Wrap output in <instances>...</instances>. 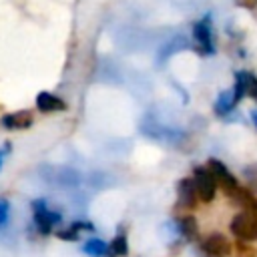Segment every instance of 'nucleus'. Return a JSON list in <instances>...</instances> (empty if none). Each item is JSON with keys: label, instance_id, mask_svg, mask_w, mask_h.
<instances>
[{"label": "nucleus", "instance_id": "nucleus-1", "mask_svg": "<svg viewBox=\"0 0 257 257\" xmlns=\"http://www.w3.org/2000/svg\"><path fill=\"white\" fill-rule=\"evenodd\" d=\"M229 229L237 239L245 243L255 241L257 239V215H253L251 211H241L231 219Z\"/></svg>", "mask_w": 257, "mask_h": 257}, {"label": "nucleus", "instance_id": "nucleus-2", "mask_svg": "<svg viewBox=\"0 0 257 257\" xmlns=\"http://www.w3.org/2000/svg\"><path fill=\"white\" fill-rule=\"evenodd\" d=\"M32 215H34V223H36V229L42 233V235H50L54 225L60 223V213L52 211L44 199H36L32 201Z\"/></svg>", "mask_w": 257, "mask_h": 257}, {"label": "nucleus", "instance_id": "nucleus-3", "mask_svg": "<svg viewBox=\"0 0 257 257\" xmlns=\"http://www.w3.org/2000/svg\"><path fill=\"white\" fill-rule=\"evenodd\" d=\"M193 185H195L199 201H203V203H211L213 201L215 191H217V183H215V179H213V175H211V171L207 167H197L195 169Z\"/></svg>", "mask_w": 257, "mask_h": 257}, {"label": "nucleus", "instance_id": "nucleus-4", "mask_svg": "<svg viewBox=\"0 0 257 257\" xmlns=\"http://www.w3.org/2000/svg\"><path fill=\"white\" fill-rule=\"evenodd\" d=\"M229 253H231V243L221 233H211L199 245V255L201 257H227Z\"/></svg>", "mask_w": 257, "mask_h": 257}, {"label": "nucleus", "instance_id": "nucleus-5", "mask_svg": "<svg viewBox=\"0 0 257 257\" xmlns=\"http://www.w3.org/2000/svg\"><path fill=\"white\" fill-rule=\"evenodd\" d=\"M44 179L56 187H76L80 183V175L68 167H44Z\"/></svg>", "mask_w": 257, "mask_h": 257}, {"label": "nucleus", "instance_id": "nucleus-6", "mask_svg": "<svg viewBox=\"0 0 257 257\" xmlns=\"http://www.w3.org/2000/svg\"><path fill=\"white\" fill-rule=\"evenodd\" d=\"M207 169L211 171V175H213L215 183H217V185H221V189H223L229 197L239 189L237 179L229 173V169H227L221 161H217V159H209V167H207Z\"/></svg>", "mask_w": 257, "mask_h": 257}, {"label": "nucleus", "instance_id": "nucleus-7", "mask_svg": "<svg viewBox=\"0 0 257 257\" xmlns=\"http://www.w3.org/2000/svg\"><path fill=\"white\" fill-rule=\"evenodd\" d=\"M195 38L201 46V50L205 54H213L215 48H213V34H211V22H209V16L203 18L201 22L195 24Z\"/></svg>", "mask_w": 257, "mask_h": 257}, {"label": "nucleus", "instance_id": "nucleus-8", "mask_svg": "<svg viewBox=\"0 0 257 257\" xmlns=\"http://www.w3.org/2000/svg\"><path fill=\"white\" fill-rule=\"evenodd\" d=\"M177 199H179V205L181 207H195L199 197H197V191H195V185H193V179H183L179 181V187H177Z\"/></svg>", "mask_w": 257, "mask_h": 257}, {"label": "nucleus", "instance_id": "nucleus-9", "mask_svg": "<svg viewBox=\"0 0 257 257\" xmlns=\"http://www.w3.org/2000/svg\"><path fill=\"white\" fill-rule=\"evenodd\" d=\"M0 124L4 128H12V131H18V128H26L32 124V116L28 110H18V112H12V114H4Z\"/></svg>", "mask_w": 257, "mask_h": 257}, {"label": "nucleus", "instance_id": "nucleus-10", "mask_svg": "<svg viewBox=\"0 0 257 257\" xmlns=\"http://www.w3.org/2000/svg\"><path fill=\"white\" fill-rule=\"evenodd\" d=\"M36 106H38L42 112H54V110H64V108H66V104H64L58 96H54V94H50V92H38V96H36Z\"/></svg>", "mask_w": 257, "mask_h": 257}, {"label": "nucleus", "instance_id": "nucleus-11", "mask_svg": "<svg viewBox=\"0 0 257 257\" xmlns=\"http://www.w3.org/2000/svg\"><path fill=\"white\" fill-rule=\"evenodd\" d=\"M175 229H177L179 237L185 239V241H193V239L197 237V221H195L191 215L181 217V219L175 223Z\"/></svg>", "mask_w": 257, "mask_h": 257}, {"label": "nucleus", "instance_id": "nucleus-12", "mask_svg": "<svg viewBox=\"0 0 257 257\" xmlns=\"http://www.w3.org/2000/svg\"><path fill=\"white\" fill-rule=\"evenodd\" d=\"M82 251L90 257H110V251H108V243L100 241V239H90L84 243Z\"/></svg>", "mask_w": 257, "mask_h": 257}, {"label": "nucleus", "instance_id": "nucleus-13", "mask_svg": "<svg viewBox=\"0 0 257 257\" xmlns=\"http://www.w3.org/2000/svg\"><path fill=\"white\" fill-rule=\"evenodd\" d=\"M108 251L112 257H124L128 253V241H126V235L122 231H118L116 237L108 243Z\"/></svg>", "mask_w": 257, "mask_h": 257}, {"label": "nucleus", "instance_id": "nucleus-14", "mask_svg": "<svg viewBox=\"0 0 257 257\" xmlns=\"http://www.w3.org/2000/svg\"><path fill=\"white\" fill-rule=\"evenodd\" d=\"M235 104H237V102H235L233 90H225V92L219 94V98H217V102H215V112H219V114H227Z\"/></svg>", "mask_w": 257, "mask_h": 257}, {"label": "nucleus", "instance_id": "nucleus-15", "mask_svg": "<svg viewBox=\"0 0 257 257\" xmlns=\"http://www.w3.org/2000/svg\"><path fill=\"white\" fill-rule=\"evenodd\" d=\"M243 177H245V181H247L249 191H255V193H257V163L247 165V167L243 169Z\"/></svg>", "mask_w": 257, "mask_h": 257}, {"label": "nucleus", "instance_id": "nucleus-16", "mask_svg": "<svg viewBox=\"0 0 257 257\" xmlns=\"http://www.w3.org/2000/svg\"><path fill=\"white\" fill-rule=\"evenodd\" d=\"M245 94H249L257 100V76L251 72H245Z\"/></svg>", "mask_w": 257, "mask_h": 257}, {"label": "nucleus", "instance_id": "nucleus-17", "mask_svg": "<svg viewBox=\"0 0 257 257\" xmlns=\"http://www.w3.org/2000/svg\"><path fill=\"white\" fill-rule=\"evenodd\" d=\"M8 219H10V203L6 199H0V231L6 227Z\"/></svg>", "mask_w": 257, "mask_h": 257}, {"label": "nucleus", "instance_id": "nucleus-18", "mask_svg": "<svg viewBox=\"0 0 257 257\" xmlns=\"http://www.w3.org/2000/svg\"><path fill=\"white\" fill-rule=\"evenodd\" d=\"M60 239H64V241H76L80 235H78V231L76 229H72V227H68V229H64V231H58L56 233Z\"/></svg>", "mask_w": 257, "mask_h": 257}, {"label": "nucleus", "instance_id": "nucleus-19", "mask_svg": "<svg viewBox=\"0 0 257 257\" xmlns=\"http://www.w3.org/2000/svg\"><path fill=\"white\" fill-rule=\"evenodd\" d=\"M249 211H251L253 215H257V199L253 201V205H251V209H249Z\"/></svg>", "mask_w": 257, "mask_h": 257}, {"label": "nucleus", "instance_id": "nucleus-20", "mask_svg": "<svg viewBox=\"0 0 257 257\" xmlns=\"http://www.w3.org/2000/svg\"><path fill=\"white\" fill-rule=\"evenodd\" d=\"M8 149V147H6ZM6 149L4 151H0V167H2V159H4V153H6Z\"/></svg>", "mask_w": 257, "mask_h": 257}, {"label": "nucleus", "instance_id": "nucleus-21", "mask_svg": "<svg viewBox=\"0 0 257 257\" xmlns=\"http://www.w3.org/2000/svg\"><path fill=\"white\" fill-rule=\"evenodd\" d=\"M253 120H255V124H257V112H255V114H253Z\"/></svg>", "mask_w": 257, "mask_h": 257}, {"label": "nucleus", "instance_id": "nucleus-22", "mask_svg": "<svg viewBox=\"0 0 257 257\" xmlns=\"http://www.w3.org/2000/svg\"><path fill=\"white\" fill-rule=\"evenodd\" d=\"M253 2H255V0H253Z\"/></svg>", "mask_w": 257, "mask_h": 257}]
</instances>
